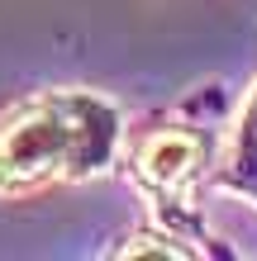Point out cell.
Returning <instances> with one entry per match:
<instances>
[{
    "label": "cell",
    "mask_w": 257,
    "mask_h": 261,
    "mask_svg": "<svg viewBox=\"0 0 257 261\" xmlns=\"http://www.w3.org/2000/svg\"><path fill=\"white\" fill-rule=\"evenodd\" d=\"M119 114L86 90H48L0 119V195L100 171L114 157Z\"/></svg>",
    "instance_id": "1"
},
{
    "label": "cell",
    "mask_w": 257,
    "mask_h": 261,
    "mask_svg": "<svg viewBox=\"0 0 257 261\" xmlns=\"http://www.w3.org/2000/svg\"><path fill=\"white\" fill-rule=\"evenodd\" d=\"M209 157V143L195 128H157L133 147V171L143 176V186H153L162 199H172L200 176Z\"/></svg>",
    "instance_id": "2"
},
{
    "label": "cell",
    "mask_w": 257,
    "mask_h": 261,
    "mask_svg": "<svg viewBox=\"0 0 257 261\" xmlns=\"http://www.w3.org/2000/svg\"><path fill=\"white\" fill-rule=\"evenodd\" d=\"M219 180L257 199V90H252V100H248L243 119H238V143H233V157L224 162Z\"/></svg>",
    "instance_id": "3"
}]
</instances>
